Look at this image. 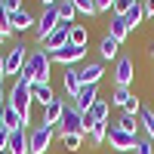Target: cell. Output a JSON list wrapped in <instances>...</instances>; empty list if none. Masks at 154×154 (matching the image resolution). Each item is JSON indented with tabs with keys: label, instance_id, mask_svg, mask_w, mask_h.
Listing matches in <instances>:
<instances>
[{
	"label": "cell",
	"instance_id": "e0dca14e",
	"mask_svg": "<svg viewBox=\"0 0 154 154\" xmlns=\"http://www.w3.org/2000/svg\"><path fill=\"white\" fill-rule=\"evenodd\" d=\"M62 83H65V93L74 99L77 93H80V71L77 68H65L62 71Z\"/></svg>",
	"mask_w": 154,
	"mask_h": 154
},
{
	"label": "cell",
	"instance_id": "f546056e",
	"mask_svg": "<svg viewBox=\"0 0 154 154\" xmlns=\"http://www.w3.org/2000/svg\"><path fill=\"white\" fill-rule=\"evenodd\" d=\"M80 133H71V136H62V145H65L68 151H77V148H80Z\"/></svg>",
	"mask_w": 154,
	"mask_h": 154
},
{
	"label": "cell",
	"instance_id": "2e32d148",
	"mask_svg": "<svg viewBox=\"0 0 154 154\" xmlns=\"http://www.w3.org/2000/svg\"><path fill=\"white\" fill-rule=\"evenodd\" d=\"M108 34H111L117 43H123L126 37H130V25H126V19H123V16H114V12H111V28H108Z\"/></svg>",
	"mask_w": 154,
	"mask_h": 154
},
{
	"label": "cell",
	"instance_id": "cb8c5ba5",
	"mask_svg": "<svg viewBox=\"0 0 154 154\" xmlns=\"http://www.w3.org/2000/svg\"><path fill=\"white\" fill-rule=\"evenodd\" d=\"M59 25H74V16H77V9L71 0H59Z\"/></svg>",
	"mask_w": 154,
	"mask_h": 154
},
{
	"label": "cell",
	"instance_id": "d590c367",
	"mask_svg": "<svg viewBox=\"0 0 154 154\" xmlns=\"http://www.w3.org/2000/svg\"><path fill=\"white\" fill-rule=\"evenodd\" d=\"M114 9V0H96V12H108Z\"/></svg>",
	"mask_w": 154,
	"mask_h": 154
},
{
	"label": "cell",
	"instance_id": "52a82bcc",
	"mask_svg": "<svg viewBox=\"0 0 154 154\" xmlns=\"http://www.w3.org/2000/svg\"><path fill=\"white\" fill-rule=\"evenodd\" d=\"M56 28H59V9L56 6H46L40 12V19H37V40H46Z\"/></svg>",
	"mask_w": 154,
	"mask_h": 154
},
{
	"label": "cell",
	"instance_id": "8d00e7d4",
	"mask_svg": "<svg viewBox=\"0 0 154 154\" xmlns=\"http://www.w3.org/2000/svg\"><path fill=\"white\" fill-rule=\"evenodd\" d=\"M142 6H145V16H154V0H142Z\"/></svg>",
	"mask_w": 154,
	"mask_h": 154
},
{
	"label": "cell",
	"instance_id": "484cf974",
	"mask_svg": "<svg viewBox=\"0 0 154 154\" xmlns=\"http://www.w3.org/2000/svg\"><path fill=\"white\" fill-rule=\"evenodd\" d=\"M117 130H123V133H130V136H136V130H139V120H136V114H126L123 111V117L114 123Z\"/></svg>",
	"mask_w": 154,
	"mask_h": 154
},
{
	"label": "cell",
	"instance_id": "60d3db41",
	"mask_svg": "<svg viewBox=\"0 0 154 154\" xmlns=\"http://www.w3.org/2000/svg\"><path fill=\"white\" fill-rule=\"evenodd\" d=\"M0 117H3V102H0Z\"/></svg>",
	"mask_w": 154,
	"mask_h": 154
},
{
	"label": "cell",
	"instance_id": "d6a6232c",
	"mask_svg": "<svg viewBox=\"0 0 154 154\" xmlns=\"http://www.w3.org/2000/svg\"><path fill=\"white\" fill-rule=\"evenodd\" d=\"M0 34H6V37L12 34V25H9V16H6L3 9H0Z\"/></svg>",
	"mask_w": 154,
	"mask_h": 154
},
{
	"label": "cell",
	"instance_id": "603a6c76",
	"mask_svg": "<svg viewBox=\"0 0 154 154\" xmlns=\"http://www.w3.org/2000/svg\"><path fill=\"white\" fill-rule=\"evenodd\" d=\"M86 40H89V34H86L83 25H71V31H68V43H71V46L86 49Z\"/></svg>",
	"mask_w": 154,
	"mask_h": 154
},
{
	"label": "cell",
	"instance_id": "74e56055",
	"mask_svg": "<svg viewBox=\"0 0 154 154\" xmlns=\"http://www.w3.org/2000/svg\"><path fill=\"white\" fill-rule=\"evenodd\" d=\"M40 3H43V9H46V6H56V0H40Z\"/></svg>",
	"mask_w": 154,
	"mask_h": 154
},
{
	"label": "cell",
	"instance_id": "30bf717a",
	"mask_svg": "<svg viewBox=\"0 0 154 154\" xmlns=\"http://www.w3.org/2000/svg\"><path fill=\"white\" fill-rule=\"evenodd\" d=\"M68 31H71V25H59V28L46 37V40H40V49H46V53H56V49H62L68 43Z\"/></svg>",
	"mask_w": 154,
	"mask_h": 154
},
{
	"label": "cell",
	"instance_id": "d6986e66",
	"mask_svg": "<svg viewBox=\"0 0 154 154\" xmlns=\"http://www.w3.org/2000/svg\"><path fill=\"white\" fill-rule=\"evenodd\" d=\"M9 25H12V31H19V34H25L34 25V19H31V12H25V9H19V12H12L9 16Z\"/></svg>",
	"mask_w": 154,
	"mask_h": 154
},
{
	"label": "cell",
	"instance_id": "44dd1931",
	"mask_svg": "<svg viewBox=\"0 0 154 154\" xmlns=\"http://www.w3.org/2000/svg\"><path fill=\"white\" fill-rule=\"evenodd\" d=\"M108 111H111L108 99H96V105L89 108V120L93 123H108Z\"/></svg>",
	"mask_w": 154,
	"mask_h": 154
},
{
	"label": "cell",
	"instance_id": "5b68a950",
	"mask_svg": "<svg viewBox=\"0 0 154 154\" xmlns=\"http://www.w3.org/2000/svg\"><path fill=\"white\" fill-rule=\"evenodd\" d=\"M49 59H53V65H62V68H74L77 62H83V59H86V49H80V46H71V43H65L62 49H56V53H49Z\"/></svg>",
	"mask_w": 154,
	"mask_h": 154
},
{
	"label": "cell",
	"instance_id": "9c48e42d",
	"mask_svg": "<svg viewBox=\"0 0 154 154\" xmlns=\"http://www.w3.org/2000/svg\"><path fill=\"white\" fill-rule=\"evenodd\" d=\"M108 142H111V148H114V151H136V136L117 130L114 123L108 126Z\"/></svg>",
	"mask_w": 154,
	"mask_h": 154
},
{
	"label": "cell",
	"instance_id": "ac0fdd59",
	"mask_svg": "<svg viewBox=\"0 0 154 154\" xmlns=\"http://www.w3.org/2000/svg\"><path fill=\"white\" fill-rule=\"evenodd\" d=\"M62 108H65V102H62V99H56L53 105H46V108H43V120H40V123L56 126V123L62 120Z\"/></svg>",
	"mask_w": 154,
	"mask_h": 154
},
{
	"label": "cell",
	"instance_id": "7a4b0ae2",
	"mask_svg": "<svg viewBox=\"0 0 154 154\" xmlns=\"http://www.w3.org/2000/svg\"><path fill=\"white\" fill-rule=\"evenodd\" d=\"M9 105L19 111V117H22V123L28 126L31 123V105H34V99H31V86H28V80H22V77H16V83H12V89H9Z\"/></svg>",
	"mask_w": 154,
	"mask_h": 154
},
{
	"label": "cell",
	"instance_id": "4dcf8cb0",
	"mask_svg": "<svg viewBox=\"0 0 154 154\" xmlns=\"http://www.w3.org/2000/svg\"><path fill=\"white\" fill-rule=\"evenodd\" d=\"M136 3V0H114V16H126V12H130V6Z\"/></svg>",
	"mask_w": 154,
	"mask_h": 154
},
{
	"label": "cell",
	"instance_id": "e575fe53",
	"mask_svg": "<svg viewBox=\"0 0 154 154\" xmlns=\"http://www.w3.org/2000/svg\"><path fill=\"white\" fill-rule=\"evenodd\" d=\"M6 142H9V130L0 126V154H6Z\"/></svg>",
	"mask_w": 154,
	"mask_h": 154
},
{
	"label": "cell",
	"instance_id": "83f0119b",
	"mask_svg": "<svg viewBox=\"0 0 154 154\" xmlns=\"http://www.w3.org/2000/svg\"><path fill=\"white\" fill-rule=\"evenodd\" d=\"M130 99H133V93H130V89L117 86V89H114V96H111V105H120V108H126V105H130Z\"/></svg>",
	"mask_w": 154,
	"mask_h": 154
},
{
	"label": "cell",
	"instance_id": "ffe728a7",
	"mask_svg": "<svg viewBox=\"0 0 154 154\" xmlns=\"http://www.w3.org/2000/svg\"><path fill=\"white\" fill-rule=\"evenodd\" d=\"M123 19H126V25H130V31H136L139 25L145 22V6H142V0H136V3L130 6V12H126Z\"/></svg>",
	"mask_w": 154,
	"mask_h": 154
},
{
	"label": "cell",
	"instance_id": "1f68e13d",
	"mask_svg": "<svg viewBox=\"0 0 154 154\" xmlns=\"http://www.w3.org/2000/svg\"><path fill=\"white\" fill-rule=\"evenodd\" d=\"M136 154H154V142L151 139H136Z\"/></svg>",
	"mask_w": 154,
	"mask_h": 154
},
{
	"label": "cell",
	"instance_id": "277c9868",
	"mask_svg": "<svg viewBox=\"0 0 154 154\" xmlns=\"http://www.w3.org/2000/svg\"><path fill=\"white\" fill-rule=\"evenodd\" d=\"M71 133H80L83 136V114L74 108V102H65L62 120H59V136H71Z\"/></svg>",
	"mask_w": 154,
	"mask_h": 154
},
{
	"label": "cell",
	"instance_id": "d4e9b609",
	"mask_svg": "<svg viewBox=\"0 0 154 154\" xmlns=\"http://www.w3.org/2000/svg\"><path fill=\"white\" fill-rule=\"evenodd\" d=\"M139 126H142V130L148 133V139L154 142V111L145 108V105H142V111H139Z\"/></svg>",
	"mask_w": 154,
	"mask_h": 154
},
{
	"label": "cell",
	"instance_id": "6da1fadb",
	"mask_svg": "<svg viewBox=\"0 0 154 154\" xmlns=\"http://www.w3.org/2000/svg\"><path fill=\"white\" fill-rule=\"evenodd\" d=\"M49 65H53V59H49L46 49H31L28 62H25V71L19 74L22 80H28V86L34 83H49Z\"/></svg>",
	"mask_w": 154,
	"mask_h": 154
},
{
	"label": "cell",
	"instance_id": "836d02e7",
	"mask_svg": "<svg viewBox=\"0 0 154 154\" xmlns=\"http://www.w3.org/2000/svg\"><path fill=\"white\" fill-rule=\"evenodd\" d=\"M22 9V0H3V12L6 16H12V12H19Z\"/></svg>",
	"mask_w": 154,
	"mask_h": 154
},
{
	"label": "cell",
	"instance_id": "8992f818",
	"mask_svg": "<svg viewBox=\"0 0 154 154\" xmlns=\"http://www.w3.org/2000/svg\"><path fill=\"white\" fill-rule=\"evenodd\" d=\"M53 126H46V123H37V130L28 136V142H31V154H46L49 145H53Z\"/></svg>",
	"mask_w": 154,
	"mask_h": 154
},
{
	"label": "cell",
	"instance_id": "4fadbf2b",
	"mask_svg": "<svg viewBox=\"0 0 154 154\" xmlns=\"http://www.w3.org/2000/svg\"><path fill=\"white\" fill-rule=\"evenodd\" d=\"M6 154H31V142H28V133L25 130H12L9 133Z\"/></svg>",
	"mask_w": 154,
	"mask_h": 154
},
{
	"label": "cell",
	"instance_id": "5bb4252c",
	"mask_svg": "<svg viewBox=\"0 0 154 154\" xmlns=\"http://www.w3.org/2000/svg\"><path fill=\"white\" fill-rule=\"evenodd\" d=\"M0 126H6V130L12 133V130H25V123H22V117H19V111L9 105V102H3V117H0Z\"/></svg>",
	"mask_w": 154,
	"mask_h": 154
},
{
	"label": "cell",
	"instance_id": "ab89813d",
	"mask_svg": "<svg viewBox=\"0 0 154 154\" xmlns=\"http://www.w3.org/2000/svg\"><path fill=\"white\" fill-rule=\"evenodd\" d=\"M0 74H3V53H0Z\"/></svg>",
	"mask_w": 154,
	"mask_h": 154
},
{
	"label": "cell",
	"instance_id": "8fae6325",
	"mask_svg": "<svg viewBox=\"0 0 154 154\" xmlns=\"http://www.w3.org/2000/svg\"><path fill=\"white\" fill-rule=\"evenodd\" d=\"M96 99H99V86H80V93L74 96V108L80 114H89V108L96 105Z\"/></svg>",
	"mask_w": 154,
	"mask_h": 154
},
{
	"label": "cell",
	"instance_id": "4316f807",
	"mask_svg": "<svg viewBox=\"0 0 154 154\" xmlns=\"http://www.w3.org/2000/svg\"><path fill=\"white\" fill-rule=\"evenodd\" d=\"M105 139H108V123H96L89 133V145H102Z\"/></svg>",
	"mask_w": 154,
	"mask_h": 154
},
{
	"label": "cell",
	"instance_id": "f35d334b",
	"mask_svg": "<svg viewBox=\"0 0 154 154\" xmlns=\"http://www.w3.org/2000/svg\"><path fill=\"white\" fill-rule=\"evenodd\" d=\"M0 96H3V74H0Z\"/></svg>",
	"mask_w": 154,
	"mask_h": 154
},
{
	"label": "cell",
	"instance_id": "f1b7e54d",
	"mask_svg": "<svg viewBox=\"0 0 154 154\" xmlns=\"http://www.w3.org/2000/svg\"><path fill=\"white\" fill-rule=\"evenodd\" d=\"M77 12H83V16H96V0H71Z\"/></svg>",
	"mask_w": 154,
	"mask_h": 154
},
{
	"label": "cell",
	"instance_id": "ee69618b",
	"mask_svg": "<svg viewBox=\"0 0 154 154\" xmlns=\"http://www.w3.org/2000/svg\"><path fill=\"white\" fill-rule=\"evenodd\" d=\"M151 56H154V46H151Z\"/></svg>",
	"mask_w": 154,
	"mask_h": 154
},
{
	"label": "cell",
	"instance_id": "7402d4cb",
	"mask_svg": "<svg viewBox=\"0 0 154 154\" xmlns=\"http://www.w3.org/2000/svg\"><path fill=\"white\" fill-rule=\"evenodd\" d=\"M99 53H102V59H117V53H120V43L114 40L111 34H105V37H102V43H99Z\"/></svg>",
	"mask_w": 154,
	"mask_h": 154
},
{
	"label": "cell",
	"instance_id": "ba28073f",
	"mask_svg": "<svg viewBox=\"0 0 154 154\" xmlns=\"http://www.w3.org/2000/svg\"><path fill=\"white\" fill-rule=\"evenodd\" d=\"M133 59L130 56H117V65H114V83L117 86H123V89H130V83H133Z\"/></svg>",
	"mask_w": 154,
	"mask_h": 154
},
{
	"label": "cell",
	"instance_id": "7c38bea8",
	"mask_svg": "<svg viewBox=\"0 0 154 154\" xmlns=\"http://www.w3.org/2000/svg\"><path fill=\"white\" fill-rule=\"evenodd\" d=\"M77 71H80V86H99L102 74H105L102 62H86V65H83V68H77Z\"/></svg>",
	"mask_w": 154,
	"mask_h": 154
},
{
	"label": "cell",
	"instance_id": "3957f363",
	"mask_svg": "<svg viewBox=\"0 0 154 154\" xmlns=\"http://www.w3.org/2000/svg\"><path fill=\"white\" fill-rule=\"evenodd\" d=\"M28 56H31V49L28 46H25V43H12V49H9V53L3 56V74H22L25 71V62H28Z\"/></svg>",
	"mask_w": 154,
	"mask_h": 154
},
{
	"label": "cell",
	"instance_id": "9a60e30c",
	"mask_svg": "<svg viewBox=\"0 0 154 154\" xmlns=\"http://www.w3.org/2000/svg\"><path fill=\"white\" fill-rule=\"evenodd\" d=\"M31 99L37 102V105H53V102H56V96H53V86H49V83H34L31 86Z\"/></svg>",
	"mask_w": 154,
	"mask_h": 154
},
{
	"label": "cell",
	"instance_id": "7bdbcfd3",
	"mask_svg": "<svg viewBox=\"0 0 154 154\" xmlns=\"http://www.w3.org/2000/svg\"><path fill=\"white\" fill-rule=\"evenodd\" d=\"M0 9H3V0H0Z\"/></svg>",
	"mask_w": 154,
	"mask_h": 154
},
{
	"label": "cell",
	"instance_id": "b9f144b4",
	"mask_svg": "<svg viewBox=\"0 0 154 154\" xmlns=\"http://www.w3.org/2000/svg\"><path fill=\"white\" fill-rule=\"evenodd\" d=\"M3 40H6V34H0V43H3Z\"/></svg>",
	"mask_w": 154,
	"mask_h": 154
}]
</instances>
